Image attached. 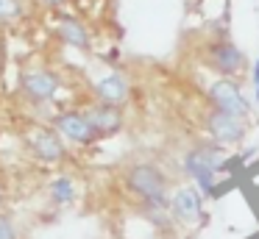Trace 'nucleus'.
<instances>
[{
  "instance_id": "nucleus-15",
  "label": "nucleus",
  "mask_w": 259,
  "mask_h": 239,
  "mask_svg": "<svg viewBox=\"0 0 259 239\" xmlns=\"http://www.w3.org/2000/svg\"><path fill=\"white\" fill-rule=\"evenodd\" d=\"M0 239H20L17 236V228L9 217H0Z\"/></svg>"
},
{
  "instance_id": "nucleus-3",
  "label": "nucleus",
  "mask_w": 259,
  "mask_h": 239,
  "mask_svg": "<svg viewBox=\"0 0 259 239\" xmlns=\"http://www.w3.org/2000/svg\"><path fill=\"white\" fill-rule=\"evenodd\" d=\"M201 61L209 72H214L218 78H237L240 81L242 75L248 72V56L240 44L234 42L231 36L220 33V36L209 39L203 44Z\"/></svg>"
},
{
  "instance_id": "nucleus-8",
  "label": "nucleus",
  "mask_w": 259,
  "mask_h": 239,
  "mask_svg": "<svg viewBox=\"0 0 259 239\" xmlns=\"http://www.w3.org/2000/svg\"><path fill=\"white\" fill-rule=\"evenodd\" d=\"M62 89V78L48 67H28L20 72V92L31 100L34 106H45Z\"/></svg>"
},
{
  "instance_id": "nucleus-12",
  "label": "nucleus",
  "mask_w": 259,
  "mask_h": 239,
  "mask_svg": "<svg viewBox=\"0 0 259 239\" xmlns=\"http://www.w3.org/2000/svg\"><path fill=\"white\" fill-rule=\"evenodd\" d=\"M56 36L73 50H81V53H90L92 50L90 28L84 25V20H78V17H73V14H59L56 17Z\"/></svg>"
},
{
  "instance_id": "nucleus-1",
  "label": "nucleus",
  "mask_w": 259,
  "mask_h": 239,
  "mask_svg": "<svg viewBox=\"0 0 259 239\" xmlns=\"http://www.w3.org/2000/svg\"><path fill=\"white\" fill-rule=\"evenodd\" d=\"M125 192L134 198L137 206H164L170 209V195L176 189V178L159 161L134 159L120 170Z\"/></svg>"
},
{
  "instance_id": "nucleus-5",
  "label": "nucleus",
  "mask_w": 259,
  "mask_h": 239,
  "mask_svg": "<svg viewBox=\"0 0 259 239\" xmlns=\"http://www.w3.org/2000/svg\"><path fill=\"white\" fill-rule=\"evenodd\" d=\"M203 106L229 111V114L251 122V100L245 98L237 78H214L212 83H206L203 86Z\"/></svg>"
},
{
  "instance_id": "nucleus-7",
  "label": "nucleus",
  "mask_w": 259,
  "mask_h": 239,
  "mask_svg": "<svg viewBox=\"0 0 259 239\" xmlns=\"http://www.w3.org/2000/svg\"><path fill=\"white\" fill-rule=\"evenodd\" d=\"M67 139L56 131L53 125H31L25 131V145L31 156L42 164H62L67 159Z\"/></svg>"
},
{
  "instance_id": "nucleus-21",
  "label": "nucleus",
  "mask_w": 259,
  "mask_h": 239,
  "mask_svg": "<svg viewBox=\"0 0 259 239\" xmlns=\"http://www.w3.org/2000/svg\"><path fill=\"white\" fill-rule=\"evenodd\" d=\"M253 89H256V92H253V100H256V103H259V83H256V86H253Z\"/></svg>"
},
{
  "instance_id": "nucleus-4",
  "label": "nucleus",
  "mask_w": 259,
  "mask_h": 239,
  "mask_svg": "<svg viewBox=\"0 0 259 239\" xmlns=\"http://www.w3.org/2000/svg\"><path fill=\"white\" fill-rule=\"evenodd\" d=\"M198 122H201L203 136L223 145V148L242 145L248 136V128H251L248 120H240V117L229 114V111H220V109H212V106H203L201 114H198Z\"/></svg>"
},
{
  "instance_id": "nucleus-9",
  "label": "nucleus",
  "mask_w": 259,
  "mask_h": 239,
  "mask_svg": "<svg viewBox=\"0 0 259 239\" xmlns=\"http://www.w3.org/2000/svg\"><path fill=\"white\" fill-rule=\"evenodd\" d=\"M51 125L67 139L70 145H78V148H90V145L98 142L95 128L90 125L84 109H64L59 114L51 117Z\"/></svg>"
},
{
  "instance_id": "nucleus-16",
  "label": "nucleus",
  "mask_w": 259,
  "mask_h": 239,
  "mask_svg": "<svg viewBox=\"0 0 259 239\" xmlns=\"http://www.w3.org/2000/svg\"><path fill=\"white\" fill-rule=\"evenodd\" d=\"M6 70V36H3V28H0V75Z\"/></svg>"
},
{
  "instance_id": "nucleus-6",
  "label": "nucleus",
  "mask_w": 259,
  "mask_h": 239,
  "mask_svg": "<svg viewBox=\"0 0 259 239\" xmlns=\"http://www.w3.org/2000/svg\"><path fill=\"white\" fill-rule=\"evenodd\" d=\"M203 198L206 195L195 186V183H176L173 195H170V214L179 231H195L203 222Z\"/></svg>"
},
{
  "instance_id": "nucleus-20",
  "label": "nucleus",
  "mask_w": 259,
  "mask_h": 239,
  "mask_svg": "<svg viewBox=\"0 0 259 239\" xmlns=\"http://www.w3.org/2000/svg\"><path fill=\"white\" fill-rule=\"evenodd\" d=\"M3 203H6V195H3V186H0V209H3Z\"/></svg>"
},
{
  "instance_id": "nucleus-22",
  "label": "nucleus",
  "mask_w": 259,
  "mask_h": 239,
  "mask_svg": "<svg viewBox=\"0 0 259 239\" xmlns=\"http://www.w3.org/2000/svg\"><path fill=\"white\" fill-rule=\"evenodd\" d=\"M75 3H81V0H75Z\"/></svg>"
},
{
  "instance_id": "nucleus-10",
  "label": "nucleus",
  "mask_w": 259,
  "mask_h": 239,
  "mask_svg": "<svg viewBox=\"0 0 259 239\" xmlns=\"http://www.w3.org/2000/svg\"><path fill=\"white\" fill-rule=\"evenodd\" d=\"M84 114H87V120H90V125L95 128L98 139H112V136H117V133H123V128H125L123 106L92 100V103L84 106Z\"/></svg>"
},
{
  "instance_id": "nucleus-14",
  "label": "nucleus",
  "mask_w": 259,
  "mask_h": 239,
  "mask_svg": "<svg viewBox=\"0 0 259 239\" xmlns=\"http://www.w3.org/2000/svg\"><path fill=\"white\" fill-rule=\"evenodd\" d=\"M28 11L25 0H0V28H9L14 22H20Z\"/></svg>"
},
{
  "instance_id": "nucleus-18",
  "label": "nucleus",
  "mask_w": 259,
  "mask_h": 239,
  "mask_svg": "<svg viewBox=\"0 0 259 239\" xmlns=\"http://www.w3.org/2000/svg\"><path fill=\"white\" fill-rule=\"evenodd\" d=\"M259 83V56L253 59V67H251V86H256Z\"/></svg>"
},
{
  "instance_id": "nucleus-17",
  "label": "nucleus",
  "mask_w": 259,
  "mask_h": 239,
  "mask_svg": "<svg viewBox=\"0 0 259 239\" xmlns=\"http://www.w3.org/2000/svg\"><path fill=\"white\" fill-rule=\"evenodd\" d=\"M45 9H53V11H62V6L67 3V0H39Z\"/></svg>"
},
{
  "instance_id": "nucleus-19",
  "label": "nucleus",
  "mask_w": 259,
  "mask_h": 239,
  "mask_svg": "<svg viewBox=\"0 0 259 239\" xmlns=\"http://www.w3.org/2000/svg\"><path fill=\"white\" fill-rule=\"evenodd\" d=\"M151 239H176V236H170V233H153Z\"/></svg>"
},
{
  "instance_id": "nucleus-2",
  "label": "nucleus",
  "mask_w": 259,
  "mask_h": 239,
  "mask_svg": "<svg viewBox=\"0 0 259 239\" xmlns=\"http://www.w3.org/2000/svg\"><path fill=\"white\" fill-rule=\"evenodd\" d=\"M223 145L212 142L206 136H198L187 145L184 150L179 153V172L184 178H190L203 195L214 192V183H218V175L229 167V156H226Z\"/></svg>"
},
{
  "instance_id": "nucleus-11",
  "label": "nucleus",
  "mask_w": 259,
  "mask_h": 239,
  "mask_svg": "<svg viewBox=\"0 0 259 239\" xmlns=\"http://www.w3.org/2000/svg\"><path fill=\"white\" fill-rule=\"evenodd\" d=\"M92 98L101 103H112V106H128L131 100V83L123 72H109V75L98 78L92 83Z\"/></svg>"
},
{
  "instance_id": "nucleus-13",
  "label": "nucleus",
  "mask_w": 259,
  "mask_h": 239,
  "mask_svg": "<svg viewBox=\"0 0 259 239\" xmlns=\"http://www.w3.org/2000/svg\"><path fill=\"white\" fill-rule=\"evenodd\" d=\"M75 195H78V189H75V181L70 175H56L48 183V198L56 206H70L75 200Z\"/></svg>"
}]
</instances>
